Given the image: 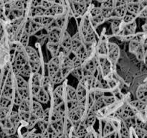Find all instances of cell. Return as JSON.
Segmentation results:
<instances>
[{
  "instance_id": "1",
  "label": "cell",
  "mask_w": 147,
  "mask_h": 138,
  "mask_svg": "<svg viewBox=\"0 0 147 138\" xmlns=\"http://www.w3.org/2000/svg\"><path fill=\"white\" fill-rule=\"evenodd\" d=\"M12 70L16 74L24 78H29L32 74L31 67L24 49L14 53L12 59Z\"/></svg>"
},
{
  "instance_id": "2",
  "label": "cell",
  "mask_w": 147,
  "mask_h": 138,
  "mask_svg": "<svg viewBox=\"0 0 147 138\" xmlns=\"http://www.w3.org/2000/svg\"><path fill=\"white\" fill-rule=\"evenodd\" d=\"M47 76L54 85L60 84L65 80L62 73L60 56L52 57L47 63Z\"/></svg>"
},
{
  "instance_id": "3",
  "label": "cell",
  "mask_w": 147,
  "mask_h": 138,
  "mask_svg": "<svg viewBox=\"0 0 147 138\" xmlns=\"http://www.w3.org/2000/svg\"><path fill=\"white\" fill-rule=\"evenodd\" d=\"M71 54L74 55V57L80 59L82 61H85L88 58L87 47L78 32L72 37Z\"/></svg>"
},
{
  "instance_id": "4",
  "label": "cell",
  "mask_w": 147,
  "mask_h": 138,
  "mask_svg": "<svg viewBox=\"0 0 147 138\" xmlns=\"http://www.w3.org/2000/svg\"><path fill=\"white\" fill-rule=\"evenodd\" d=\"M16 90L22 101L32 99L30 93L29 83L24 77L18 74H15Z\"/></svg>"
},
{
  "instance_id": "5",
  "label": "cell",
  "mask_w": 147,
  "mask_h": 138,
  "mask_svg": "<svg viewBox=\"0 0 147 138\" xmlns=\"http://www.w3.org/2000/svg\"><path fill=\"white\" fill-rule=\"evenodd\" d=\"M24 50L26 52L30 67H31L32 73H37L41 68V61H40L38 53L33 47L29 45L24 48Z\"/></svg>"
},
{
  "instance_id": "6",
  "label": "cell",
  "mask_w": 147,
  "mask_h": 138,
  "mask_svg": "<svg viewBox=\"0 0 147 138\" xmlns=\"http://www.w3.org/2000/svg\"><path fill=\"white\" fill-rule=\"evenodd\" d=\"M71 15L81 17L87 10L88 7L84 0H69Z\"/></svg>"
},
{
  "instance_id": "7",
  "label": "cell",
  "mask_w": 147,
  "mask_h": 138,
  "mask_svg": "<svg viewBox=\"0 0 147 138\" xmlns=\"http://www.w3.org/2000/svg\"><path fill=\"white\" fill-rule=\"evenodd\" d=\"M121 50L120 47L117 44L114 43L108 42L107 50H106V55L110 60L111 64L115 67L120 57Z\"/></svg>"
},
{
  "instance_id": "8",
  "label": "cell",
  "mask_w": 147,
  "mask_h": 138,
  "mask_svg": "<svg viewBox=\"0 0 147 138\" xmlns=\"http://www.w3.org/2000/svg\"><path fill=\"white\" fill-rule=\"evenodd\" d=\"M60 53L64 55L70 56L71 54L72 47V37L66 30H64L62 34L60 42Z\"/></svg>"
},
{
  "instance_id": "9",
  "label": "cell",
  "mask_w": 147,
  "mask_h": 138,
  "mask_svg": "<svg viewBox=\"0 0 147 138\" xmlns=\"http://www.w3.org/2000/svg\"><path fill=\"white\" fill-rule=\"evenodd\" d=\"M37 124L40 126L41 135L44 138H57L58 137L57 133L49 122L41 119V120L38 121Z\"/></svg>"
},
{
  "instance_id": "10",
  "label": "cell",
  "mask_w": 147,
  "mask_h": 138,
  "mask_svg": "<svg viewBox=\"0 0 147 138\" xmlns=\"http://www.w3.org/2000/svg\"><path fill=\"white\" fill-rule=\"evenodd\" d=\"M146 41V32H139L129 41V51L134 54L139 47Z\"/></svg>"
},
{
  "instance_id": "11",
  "label": "cell",
  "mask_w": 147,
  "mask_h": 138,
  "mask_svg": "<svg viewBox=\"0 0 147 138\" xmlns=\"http://www.w3.org/2000/svg\"><path fill=\"white\" fill-rule=\"evenodd\" d=\"M82 68H83V70L85 76H95L96 72L97 71L96 65V63H95L94 59H90V60L83 61Z\"/></svg>"
},
{
  "instance_id": "12",
  "label": "cell",
  "mask_w": 147,
  "mask_h": 138,
  "mask_svg": "<svg viewBox=\"0 0 147 138\" xmlns=\"http://www.w3.org/2000/svg\"><path fill=\"white\" fill-rule=\"evenodd\" d=\"M44 109L42 106L41 103L37 101L32 99L31 103V113L33 116L38 119V120H41L44 116Z\"/></svg>"
},
{
  "instance_id": "13",
  "label": "cell",
  "mask_w": 147,
  "mask_h": 138,
  "mask_svg": "<svg viewBox=\"0 0 147 138\" xmlns=\"http://www.w3.org/2000/svg\"><path fill=\"white\" fill-rule=\"evenodd\" d=\"M0 126H1L3 132L7 135H14V134H15L16 131H17V128L10 122L8 116L6 119H4V120L0 122Z\"/></svg>"
},
{
  "instance_id": "14",
  "label": "cell",
  "mask_w": 147,
  "mask_h": 138,
  "mask_svg": "<svg viewBox=\"0 0 147 138\" xmlns=\"http://www.w3.org/2000/svg\"><path fill=\"white\" fill-rule=\"evenodd\" d=\"M70 15L69 14H64L55 18V23L58 28L62 30H66L68 25L69 19Z\"/></svg>"
},
{
  "instance_id": "15",
  "label": "cell",
  "mask_w": 147,
  "mask_h": 138,
  "mask_svg": "<svg viewBox=\"0 0 147 138\" xmlns=\"http://www.w3.org/2000/svg\"><path fill=\"white\" fill-rule=\"evenodd\" d=\"M96 116L94 112H92V111H89L87 114H86V116H85L84 119L83 120V124H84L85 126H86L88 131L93 129V126L95 122H96Z\"/></svg>"
},
{
  "instance_id": "16",
  "label": "cell",
  "mask_w": 147,
  "mask_h": 138,
  "mask_svg": "<svg viewBox=\"0 0 147 138\" xmlns=\"http://www.w3.org/2000/svg\"><path fill=\"white\" fill-rule=\"evenodd\" d=\"M136 97L138 100L144 103H147V86L146 83H142L137 88Z\"/></svg>"
},
{
  "instance_id": "17",
  "label": "cell",
  "mask_w": 147,
  "mask_h": 138,
  "mask_svg": "<svg viewBox=\"0 0 147 138\" xmlns=\"http://www.w3.org/2000/svg\"><path fill=\"white\" fill-rule=\"evenodd\" d=\"M123 27V22L121 19V20H114L111 21V30L115 37H117L120 34Z\"/></svg>"
},
{
  "instance_id": "18",
  "label": "cell",
  "mask_w": 147,
  "mask_h": 138,
  "mask_svg": "<svg viewBox=\"0 0 147 138\" xmlns=\"http://www.w3.org/2000/svg\"><path fill=\"white\" fill-rule=\"evenodd\" d=\"M73 127H74L75 135H76V137H77L78 138L83 137L88 132L87 129H86V127L85 126L83 121L78 122V123L76 124L73 125Z\"/></svg>"
},
{
  "instance_id": "19",
  "label": "cell",
  "mask_w": 147,
  "mask_h": 138,
  "mask_svg": "<svg viewBox=\"0 0 147 138\" xmlns=\"http://www.w3.org/2000/svg\"><path fill=\"white\" fill-rule=\"evenodd\" d=\"M129 104L134 108L138 112H146V103L141 101L139 100H134L129 101Z\"/></svg>"
},
{
  "instance_id": "20",
  "label": "cell",
  "mask_w": 147,
  "mask_h": 138,
  "mask_svg": "<svg viewBox=\"0 0 147 138\" xmlns=\"http://www.w3.org/2000/svg\"><path fill=\"white\" fill-rule=\"evenodd\" d=\"M8 118L10 120V122L12 123V124L17 129L18 126H20V124H21V120H20V116H19L17 112L11 111V112H10L9 114Z\"/></svg>"
},
{
  "instance_id": "21",
  "label": "cell",
  "mask_w": 147,
  "mask_h": 138,
  "mask_svg": "<svg viewBox=\"0 0 147 138\" xmlns=\"http://www.w3.org/2000/svg\"><path fill=\"white\" fill-rule=\"evenodd\" d=\"M91 17V20H92V22H93V25L95 26V27H98L99 25L103 24L104 22H106V19L105 17H103V14L100 13V14H97V15H95V16H90Z\"/></svg>"
},
{
  "instance_id": "22",
  "label": "cell",
  "mask_w": 147,
  "mask_h": 138,
  "mask_svg": "<svg viewBox=\"0 0 147 138\" xmlns=\"http://www.w3.org/2000/svg\"><path fill=\"white\" fill-rule=\"evenodd\" d=\"M11 111V109L9 108H0V122L6 119Z\"/></svg>"
},
{
  "instance_id": "23",
  "label": "cell",
  "mask_w": 147,
  "mask_h": 138,
  "mask_svg": "<svg viewBox=\"0 0 147 138\" xmlns=\"http://www.w3.org/2000/svg\"><path fill=\"white\" fill-rule=\"evenodd\" d=\"M147 16V7H144L142 10L139 12L138 17H140V18H146Z\"/></svg>"
},
{
  "instance_id": "24",
  "label": "cell",
  "mask_w": 147,
  "mask_h": 138,
  "mask_svg": "<svg viewBox=\"0 0 147 138\" xmlns=\"http://www.w3.org/2000/svg\"><path fill=\"white\" fill-rule=\"evenodd\" d=\"M84 1H85V2H86L87 7H89V6L92 4V1H93V0H84Z\"/></svg>"
},
{
  "instance_id": "25",
  "label": "cell",
  "mask_w": 147,
  "mask_h": 138,
  "mask_svg": "<svg viewBox=\"0 0 147 138\" xmlns=\"http://www.w3.org/2000/svg\"><path fill=\"white\" fill-rule=\"evenodd\" d=\"M34 138H44L42 137V135H41V133H36V135H34Z\"/></svg>"
},
{
  "instance_id": "26",
  "label": "cell",
  "mask_w": 147,
  "mask_h": 138,
  "mask_svg": "<svg viewBox=\"0 0 147 138\" xmlns=\"http://www.w3.org/2000/svg\"><path fill=\"white\" fill-rule=\"evenodd\" d=\"M96 1H98V2H100V3H102V2H103V1H104L105 0H96Z\"/></svg>"
},
{
  "instance_id": "27",
  "label": "cell",
  "mask_w": 147,
  "mask_h": 138,
  "mask_svg": "<svg viewBox=\"0 0 147 138\" xmlns=\"http://www.w3.org/2000/svg\"><path fill=\"white\" fill-rule=\"evenodd\" d=\"M51 1H57V0H51Z\"/></svg>"
}]
</instances>
